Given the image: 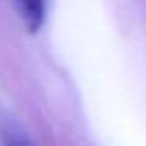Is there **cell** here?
<instances>
[{"instance_id":"2","label":"cell","mask_w":146,"mask_h":146,"mask_svg":"<svg viewBox=\"0 0 146 146\" xmlns=\"http://www.w3.org/2000/svg\"><path fill=\"white\" fill-rule=\"evenodd\" d=\"M2 146H35L28 132L14 120H5L0 127Z\"/></svg>"},{"instance_id":"1","label":"cell","mask_w":146,"mask_h":146,"mask_svg":"<svg viewBox=\"0 0 146 146\" xmlns=\"http://www.w3.org/2000/svg\"><path fill=\"white\" fill-rule=\"evenodd\" d=\"M19 14L29 33H38L46 19L48 0H16Z\"/></svg>"}]
</instances>
